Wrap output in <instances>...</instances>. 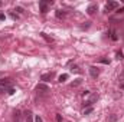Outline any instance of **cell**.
<instances>
[{"label": "cell", "mask_w": 124, "mask_h": 122, "mask_svg": "<svg viewBox=\"0 0 124 122\" xmlns=\"http://www.w3.org/2000/svg\"><path fill=\"white\" fill-rule=\"evenodd\" d=\"M51 4H52L51 0H42V1H39V9H40V12H42V13H46Z\"/></svg>", "instance_id": "6da1fadb"}, {"label": "cell", "mask_w": 124, "mask_h": 122, "mask_svg": "<svg viewBox=\"0 0 124 122\" xmlns=\"http://www.w3.org/2000/svg\"><path fill=\"white\" fill-rule=\"evenodd\" d=\"M117 7H118V3H117V1H108V3L105 4V12L114 10V9H117Z\"/></svg>", "instance_id": "7a4b0ae2"}, {"label": "cell", "mask_w": 124, "mask_h": 122, "mask_svg": "<svg viewBox=\"0 0 124 122\" xmlns=\"http://www.w3.org/2000/svg\"><path fill=\"white\" fill-rule=\"evenodd\" d=\"M97 10H98V4H95V3L90 4V6L87 7V13H88V14H94Z\"/></svg>", "instance_id": "3957f363"}, {"label": "cell", "mask_w": 124, "mask_h": 122, "mask_svg": "<svg viewBox=\"0 0 124 122\" xmlns=\"http://www.w3.org/2000/svg\"><path fill=\"white\" fill-rule=\"evenodd\" d=\"M90 75H91V78L97 79V78H98V75H100V70H98L95 66H90Z\"/></svg>", "instance_id": "277c9868"}, {"label": "cell", "mask_w": 124, "mask_h": 122, "mask_svg": "<svg viewBox=\"0 0 124 122\" xmlns=\"http://www.w3.org/2000/svg\"><path fill=\"white\" fill-rule=\"evenodd\" d=\"M36 91L45 93V92H49V86L45 85V83H39V85H36Z\"/></svg>", "instance_id": "5b68a950"}, {"label": "cell", "mask_w": 124, "mask_h": 122, "mask_svg": "<svg viewBox=\"0 0 124 122\" xmlns=\"http://www.w3.org/2000/svg\"><path fill=\"white\" fill-rule=\"evenodd\" d=\"M97 99H98V95H97V93L91 95V96H90V99H88V101H85V106H91Z\"/></svg>", "instance_id": "8992f818"}, {"label": "cell", "mask_w": 124, "mask_h": 122, "mask_svg": "<svg viewBox=\"0 0 124 122\" xmlns=\"http://www.w3.org/2000/svg\"><path fill=\"white\" fill-rule=\"evenodd\" d=\"M0 86L4 88V89L6 88H10L12 86V81L10 79H0Z\"/></svg>", "instance_id": "52a82bcc"}, {"label": "cell", "mask_w": 124, "mask_h": 122, "mask_svg": "<svg viewBox=\"0 0 124 122\" xmlns=\"http://www.w3.org/2000/svg\"><path fill=\"white\" fill-rule=\"evenodd\" d=\"M52 76H54V73H43V75L40 76V79H42V81H45V82H48V81H51V79H52Z\"/></svg>", "instance_id": "ba28073f"}, {"label": "cell", "mask_w": 124, "mask_h": 122, "mask_svg": "<svg viewBox=\"0 0 124 122\" xmlns=\"http://www.w3.org/2000/svg\"><path fill=\"white\" fill-rule=\"evenodd\" d=\"M13 119L16 122L20 121V111H15V114H13Z\"/></svg>", "instance_id": "9c48e42d"}, {"label": "cell", "mask_w": 124, "mask_h": 122, "mask_svg": "<svg viewBox=\"0 0 124 122\" xmlns=\"http://www.w3.org/2000/svg\"><path fill=\"white\" fill-rule=\"evenodd\" d=\"M26 122H33V115H32V112H26Z\"/></svg>", "instance_id": "30bf717a"}, {"label": "cell", "mask_w": 124, "mask_h": 122, "mask_svg": "<svg viewBox=\"0 0 124 122\" xmlns=\"http://www.w3.org/2000/svg\"><path fill=\"white\" fill-rule=\"evenodd\" d=\"M81 82H82V79H75V81L71 83V86H72V88H74V86H79V85H81Z\"/></svg>", "instance_id": "8fae6325"}, {"label": "cell", "mask_w": 124, "mask_h": 122, "mask_svg": "<svg viewBox=\"0 0 124 122\" xmlns=\"http://www.w3.org/2000/svg\"><path fill=\"white\" fill-rule=\"evenodd\" d=\"M66 79H68V75H66V73H62L61 76H59V78H58V81H59V82H65V81H66Z\"/></svg>", "instance_id": "7c38bea8"}, {"label": "cell", "mask_w": 124, "mask_h": 122, "mask_svg": "<svg viewBox=\"0 0 124 122\" xmlns=\"http://www.w3.org/2000/svg\"><path fill=\"white\" fill-rule=\"evenodd\" d=\"M71 70H72V72H75V73H81V69H79L78 66H72V68H71Z\"/></svg>", "instance_id": "4fadbf2b"}, {"label": "cell", "mask_w": 124, "mask_h": 122, "mask_svg": "<svg viewBox=\"0 0 124 122\" xmlns=\"http://www.w3.org/2000/svg\"><path fill=\"white\" fill-rule=\"evenodd\" d=\"M40 34H42V37H45L49 43H51V42H54V39H52V37H48V36H46V33H40Z\"/></svg>", "instance_id": "5bb4252c"}, {"label": "cell", "mask_w": 124, "mask_h": 122, "mask_svg": "<svg viewBox=\"0 0 124 122\" xmlns=\"http://www.w3.org/2000/svg\"><path fill=\"white\" fill-rule=\"evenodd\" d=\"M93 111H94V109H93V108H91V106H90V108H87V109L84 111V115H90V114H91Z\"/></svg>", "instance_id": "9a60e30c"}, {"label": "cell", "mask_w": 124, "mask_h": 122, "mask_svg": "<svg viewBox=\"0 0 124 122\" xmlns=\"http://www.w3.org/2000/svg\"><path fill=\"white\" fill-rule=\"evenodd\" d=\"M110 33H111V39H113V40H117V39H118V37H117V34H116V32H114V30H110Z\"/></svg>", "instance_id": "2e32d148"}, {"label": "cell", "mask_w": 124, "mask_h": 122, "mask_svg": "<svg viewBox=\"0 0 124 122\" xmlns=\"http://www.w3.org/2000/svg\"><path fill=\"white\" fill-rule=\"evenodd\" d=\"M56 17H59V19H61V17H65V13L61 12V10H58V12H56Z\"/></svg>", "instance_id": "e0dca14e"}, {"label": "cell", "mask_w": 124, "mask_h": 122, "mask_svg": "<svg viewBox=\"0 0 124 122\" xmlns=\"http://www.w3.org/2000/svg\"><path fill=\"white\" fill-rule=\"evenodd\" d=\"M116 59L121 61V59H123V53H121V52H117V53H116Z\"/></svg>", "instance_id": "ac0fdd59"}, {"label": "cell", "mask_w": 124, "mask_h": 122, "mask_svg": "<svg viewBox=\"0 0 124 122\" xmlns=\"http://www.w3.org/2000/svg\"><path fill=\"white\" fill-rule=\"evenodd\" d=\"M108 121H110V122H116V121H117V115H111V116L108 118Z\"/></svg>", "instance_id": "d6986e66"}, {"label": "cell", "mask_w": 124, "mask_h": 122, "mask_svg": "<svg viewBox=\"0 0 124 122\" xmlns=\"http://www.w3.org/2000/svg\"><path fill=\"white\" fill-rule=\"evenodd\" d=\"M15 89H13V88H9V89H7V93H9V95H13V93H15Z\"/></svg>", "instance_id": "ffe728a7"}, {"label": "cell", "mask_w": 124, "mask_h": 122, "mask_svg": "<svg viewBox=\"0 0 124 122\" xmlns=\"http://www.w3.org/2000/svg\"><path fill=\"white\" fill-rule=\"evenodd\" d=\"M35 122H42V118H40L39 115H36V116H35Z\"/></svg>", "instance_id": "44dd1931"}, {"label": "cell", "mask_w": 124, "mask_h": 122, "mask_svg": "<svg viewBox=\"0 0 124 122\" xmlns=\"http://www.w3.org/2000/svg\"><path fill=\"white\" fill-rule=\"evenodd\" d=\"M16 12H19V13H23V9H22V7H16Z\"/></svg>", "instance_id": "7402d4cb"}, {"label": "cell", "mask_w": 124, "mask_h": 122, "mask_svg": "<svg viewBox=\"0 0 124 122\" xmlns=\"http://www.w3.org/2000/svg\"><path fill=\"white\" fill-rule=\"evenodd\" d=\"M85 23H87V25H84V26H82V29H87V27H90V22H85Z\"/></svg>", "instance_id": "603a6c76"}, {"label": "cell", "mask_w": 124, "mask_h": 122, "mask_svg": "<svg viewBox=\"0 0 124 122\" xmlns=\"http://www.w3.org/2000/svg\"><path fill=\"white\" fill-rule=\"evenodd\" d=\"M101 63H104V65H107V63H110V62L107 61V59H101Z\"/></svg>", "instance_id": "cb8c5ba5"}, {"label": "cell", "mask_w": 124, "mask_h": 122, "mask_svg": "<svg viewBox=\"0 0 124 122\" xmlns=\"http://www.w3.org/2000/svg\"><path fill=\"white\" fill-rule=\"evenodd\" d=\"M56 121H58V122L62 121V116H61V115H56Z\"/></svg>", "instance_id": "d4e9b609"}, {"label": "cell", "mask_w": 124, "mask_h": 122, "mask_svg": "<svg viewBox=\"0 0 124 122\" xmlns=\"http://www.w3.org/2000/svg\"><path fill=\"white\" fill-rule=\"evenodd\" d=\"M82 95H84V96H88V95H90V91H85V92H82Z\"/></svg>", "instance_id": "484cf974"}, {"label": "cell", "mask_w": 124, "mask_h": 122, "mask_svg": "<svg viewBox=\"0 0 124 122\" xmlns=\"http://www.w3.org/2000/svg\"><path fill=\"white\" fill-rule=\"evenodd\" d=\"M10 16H12V19H17V14H15V13H12Z\"/></svg>", "instance_id": "4316f807"}, {"label": "cell", "mask_w": 124, "mask_h": 122, "mask_svg": "<svg viewBox=\"0 0 124 122\" xmlns=\"http://www.w3.org/2000/svg\"><path fill=\"white\" fill-rule=\"evenodd\" d=\"M4 17H6V16H4L3 13H0V20H4Z\"/></svg>", "instance_id": "83f0119b"}, {"label": "cell", "mask_w": 124, "mask_h": 122, "mask_svg": "<svg viewBox=\"0 0 124 122\" xmlns=\"http://www.w3.org/2000/svg\"><path fill=\"white\" fill-rule=\"evenodd\" d=\"M6 91V89H4V88H1V86H0V93H3V92Z\"/></svg>", "instance_id": "f1b7e54d"}, {"label": "cell", "mask_w": 124, "mask_h": 122, "mask_svg": "<svg viewBox=\"0 0 124 122\" xmlns=\"http://www.w3.org/2000/svg\"><path fill=\"white\" fill-rule=\"evenodd\" d=\"M120 89H123V91H124V82L121 83V85H120Z\"/></svg>", "instance_id": "f546056e"}, {"label": "cell", "mask_w": 124, "mask_h": 122, "mask_svg": "<svg viewBox=\"0 0 124 122\" xmlns=\"http://www.w3.org/2000/svg\"><path fill=\"white\" fill-rule=\"evenodd\" d=\"M118 13H124V9H120V10H118Z\"/></svg>", "instance_id": "4dcf8cb0"}, {"label": "cell", "mask_w": 124, "mask_h": 122, "mask_svg": "<svg viewBox=\"0 0 124 122\" xmlns=\"http://www.w3.org/2000/svg\"><path fill=\"white\" fill-rule=\"evenodd\" d=\"M1 4H3V3H1V1H0V6H1Z\"/></svg>", "instance_id": "1f68e13d"}]
</instances>
